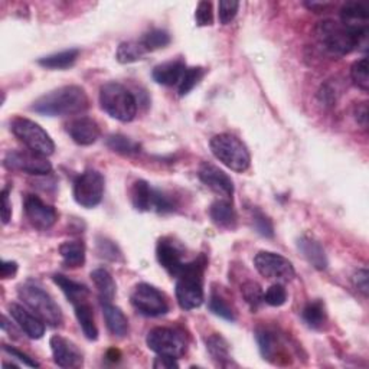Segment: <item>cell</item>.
<instances>
[{
	"instance_id": "f907efd6",
	"label": "cell",
	"mask_w": 369,
	"mask_h": 369,
	"mask_svg": "<svg viewBox=\"0 0 369 369\" xmlns=\"http://www.w3.org/2000/svg\"><path fill=\"white\" fill-rule=\"evenodd\" d=\"M18 271V264L15 261H2L0 265V274H2V279H11Z\"/></svg>"
},
{
	"instance_id": "d4e9b609",
	"label": "cell",
	"mask_w": 369,
	"mask_h": 369,
	"mask_svg": "<svg viewBox=\"0 0 369 369\" xmlns=\"http://www.w3.org/2000/svg\"><path fill=\"white\" fill-rule=\"evenodd\" d=\"M54 282L61 290H63V293L67 296V299L71 301L73 306L81 301H87L89 297V290L87 289V286L77 283L63 274H55Z\"/></svg>"
},
{
	"instance_id": "836d02e7",
	"label": "cell",
	"mask_w": 369,
	"mask_h": 369,
	"mask_svg": "<svg viewBox=\"0 0 369 369\" xmlns=\"http://www.w3.org/2000/svg\"><path fill=\"white\" fill-rule=\"evenodd\" d=\"M106 144L108 149H111L115 153H120V155L125 156H132L137 155L140 151V144L136 143L135 140L123 136V135H111L107 137Z\"/></svg>"
},
{
	"instance_id": "3957f363",
	"label": "cell",
	"mask_w": 369,
	"mask_h": 369,
	"mask_svg": "<svg viewBox=\"0 0 369 369\" xmlns=\"http://www.w3.org/2000/svg\"><path fill=\"white\" fill-rule=\"evenodd\" d=\"M206 258L199 256L191 263H187L177 275L176 299L183 311H194L204 303V271Z\"/></svg>"
},
{
	"instance_id": "9a60e30c",
	"label": "cell",
	"mask_w": 369,
	"mask_h": 369,
	"mask_svg": "<svg viewBox=\"0 0 369 369\" xmlns=\"http://www.w3.org/2000/svg\"><path fill=\"white\" fill-rule=\"evenodd\" d=\"M198 176L205 187H208L215 194H218L227 199H230L234 195V183L231 177L215 165L208 162L202 163L198 170Z\"/></svg>"
},
{
	"instance_id": "2e32d148",
	"label": "cell",
	"mask_w": 369,
	"mask_h": 369,
	"mask_svg": "<svg viewBox=\"0 0 369 369\" xmlns=\"http://www.w3.org/2000/svg\"><path fill=\"white\" fill-rule=\"evenodd\" d=\"M49 346L52 351L54 362L61 368H80L82 366V354L68 341L67 337L55 334L51 337Z\"/></svg>"
},
{
	"instance_id": "7bdbcfd3",
	"label": "cell",
	"mask_w": 369,
	"mask_h": 369,
	"mask_svg": "<svg viewBox=\"0 0 369 369\" xmlns=\"http://www.w3.org/2000/svg\"><path fill=\"white\" fill-rule=\"evenodd\" d=\"M195 20L198 26H211L213 23V11L211 2H199L195 11Z\"/></svg>"
},
{
	"instance_id": "7c38bea8",
	"label": "cell",
	"mask_w": 369,
	"mask_h": 369,
	"mask_svg": "<svg viewBox=\"0 0 369 369\" xmlns=\"http://www.w3.org/2000/svg\"><path fill=\"white\" fill-rule=\"evenodd\" d=\"M254 265L263 277L270 280L290 282L296 275L292 261L280 254L270 251H260L254 258Z\"/></svg>"
},
{
	"instance_id": "5bb4252c",
	"label": "cell",
	"mask_w": 369,
	"mask_h": 369,
	"mask_svg": "<svg viewBox=\"0 0 369 369\" xmlns=\"http://www.w3.org/2000/svg\"><path fill=\"white\" fill-rule=\"evenodd\" d=\"M25 213L29 223L32 224L35 228L45 231L49 230L56 223V211L51 205L45 204L39 196L37 195H27L25 198Z\"/></svg>"
},
{
	"instance_id": "b9f144b4",
	"label": "cell",
	"mask_w": 369,
	"mask_h": 369,
	"mask_svg": "<svg viewBox=\"0 0 369 369\" xmlns=\"http://www.w3.org/2000/svg\"><path fill=\"white\" fill-rule=\"evenodd\" d=\"M253 224H254V228L257 230V232L265 238H271L274 237V227L271 224V221L265 217V215L256 209L254 211V215H253Z\"/></svg>"
},
{
	"instance_id": "1f68e13d",
	"label": "cell",
	"mask_w": 369,
	"mask_h": 369,
	"mask_svg": "<svg viewBox=\"0 0 369 369\" xmlns=\"http://www.w3.org/2000/svg\"><path fill=\"white\" fill-rule=\"evenodd\" d=\"M257 342H258V348L264 359L273 362V359L279 355V351H277V348H279V339H277V334L273 330L265 329V327L258 329Z\"/></svg>"
},
{
	"instance_id": "d6a6232c",
	"label": "cell",
	"mask_w": 369,
	"mask_h": 369,
	"mask_svg": "<svg viewBox=\"0 0 369 369\" xmlns=\"http://www.w3.org/2000/svg\"><path fill=\"white\" fill-rule=\"evenodd\" d=\"M147 54L142 42H123L118 45L115 58L120 64H133L143 59Z\"/></svg>"
},
{
	"instance_id": "ba28073f",
	"label": "cell",
	"mask_w": 369,
	"mask_h": 369,
	"mask_svg": "<svg viewBox=\"0 0 369 369\" xmlns=\"http://www.w3.org/2000/svg\"><path fill=\"white\" fill-rule=\"evenodd\" d=\"M146 344L150 351L162 356L179 359L188 349L184 333L172 327H155L147 333Z\"/></svg>"
},
{
	"instance_id": "7402d4cb",
	"label": "cell",
	"mask_w": 369,
	"mask_h": 369,
	"mask_svg": "<svg viewBox=\"0 0 369 369\" xmlns=\"http://www.w3.org/2000/svg\"><path fill=\"white\" fill-rule=\"evenodd\" d=\"M209 217L215 225L221 228H235L237 213L230 199L215 201L209 208Z\"/></svg>"
},
{
	"instance_id": "c3c4849f",
	"label": "cell",
	"mask_w": 369,
	"mask_h": 369,
	"mask_svg": "<svg viewBox=\"0 0 369 369\" xmlns=\"http://www.w3.org/2000/svg\"><path fill=\"white\" fill-rule=\"evenodd\" d=\"M355 120L361 127L366 129L368 127V103H361L355 107Z\"/></svg>"
},
{
	"instance_id": "d590c367",
	"label": "cell",
	"mask_w": 369,
	"mask_h": 369,
	"mask_svg": "<svg viewBox=\"0 0 369 369\" xmlns=\"http://www.w3.org/2000/svg\"><path fill=\"white\" fill-rule=\"evenodd\" d=\"M142 45L146 48L147 52L150 51H156L168 46L170 44V35L166 32V30L162 29H151L150 32H147L142 38Z\"/></svg>"
},
{
	"instance_id": "83f0119b",
	"label": "cell",
	"mask_w": 369,
	"mask_h": 369,
	"mask_svg": "<svg viewBox=\"0 0 369 369\" xmlns=\"http://www.w3.org/2000/svg\"><path fill=\"white\" fill-rule=\"evenodd\" d=\"M206 349L212 358V361L218 366L228 368L232 366V358L230 354V346L227 341L220 334H212L206 339Z\"/></svg>"
},
{
	"instance_id": "bcb514c9",
	"label": "cell",
	"mask_w": 369,
	"mask_h": 369,
	"mask_svg": "<svg viewBox=\"0 0 369 369\" xmlns=\"http://www.w3.org/2000/svg\"><path fill=\"white\" fill-rule=\"evenodd\" d=\"M368 275H369L368 270L366 268H361L352 277V283H354L355 289L358 292H361L365 297L368 296V289H369V286H368Z\"/></svg>"
},
{
	"instance_id": "ffe728a7",
	"label": "cell",
	"mask_w": 369,
	"mask_h": 369,
	"mask_svg": "<svg viewBox=\"0 0 369 369\" xmlns=\"http://www.w3.org/2000/svg\"><path fill=\"white\" fill-rule=\"evenodd\" d=\"M297 249L301 256L309 261L316 270H326L327 268V257L322 245L309 237H301L297 241Z\"/></svg>"
},
{
	"instance_id": "8992f818",
	"label": "cell",
	"mask_w": 369,
	"mask_h": 369,
	"mask_svg": "<svg viewBox=\"0 0 369 369\" xmlns=\"http://www.w3.org/2000/svg\"><path fill=\"white\" fill-rule=\"evenodd\" d=\"M209 147L212 155L228 169L242 173L251 165L250 151L237 136L230 133L217 135L211 139Z\"/></svg>"
},
{
	"instance_id": "4fadbf2b",
	"label": "cell",
	"mask_w": 369,
	"mask_h": 369,
	"mask_svg": "<svg viewBox=\"0 0 369 369\" xmlns=\"http://www.w3.org/2000/svg\"><path fill=\"white\" fill-rule=\"evenodd\" d=\"M5 166L11 170L27 175H48L52 170L46 156L38 155L32 150H12L5 158Z\"/></svg>"
},
{
	"instance_id": "30bf717a",
	"label": "cell",
	"mask_w": 369,
	"mask_h": 369,
	"mask_svg": "<svg viewBox=\"0 0 369 369\" xmlns=\"http://www.w3.org/2000/svg\"><path fill=\"white\" fill-rule=\"evenodd\" d=\"M130 301L140 315L147 318H159L169 312L166 297L156 287L147 283H140L135 287Z\"/></svg>"
},
{
	"instance_id": "8fae6325",
	"label": "cell",
	"mask_w": 369,
	"mask_h": 369,
	"mask_svg": "<svg viewBox=\"0 0 369 369\" xmlns=\"http://www.w3.org/2000/svg\"><path fill=\"white\" fill-rule=\"evenodd\" d=\"M104 176L97 170H85L74 182V199L84 208L100 205L104 195Z\"/></svg>"
},
{
	"instance_id": "ac0fdd59",
	"label": "cell",
	"mask_w": 369,
	"mask_h": 369,
	"mask_svg": "<svg viewBox=\"0 0 369 369\" xmlns=\"http://www.w3.org/2000/svg\"><path fill=\"white\" fill-rule=\"evenodd\" d=\"M156 257L159 264L172 275L177 277L184 264L182 260V251L177 247V244L170 238H161L156 247Z\"/></svg>"
},
{
	"instance_id": "60d3db41",
	"label": "cell",
	"mask_w": 369,
	"mask_h": 369,
	"mask_svg": "<svg viewBox=\"0 0 369 369\" xmlns=\"http://www.w3.org/2000/svg\"><path fill=\"white\" fill-rule=\"evenodd\" d=\"M239 9V4L234 2V0H221L218 5V18L221 25H230Z\"/></svg>"
},
{
	"instance_id": "5b68a950",
	"label": "cell",
	"mask_w": 369,
	"mask_h": 369,
	"mask_svg": "<svg viewBox=\"0 0 369 369\" xmlns=\"http://www.w3.org/2000/svg\"><path fill=\"white\" fill-rule=\"evenodd\" d=\"M101 108L121 123H130L137 114V100L132 92L120 82H107L100 88Z\"/></svg>"
},
{
	"instance_id": "74e56055",
	"label": "cell",
	"mask_w": 369,
	"mask_h": 369,
	"mask_svg": "<svg viewBox=\"0 0 369 369\" xmlns=\"http://www.w3.org/2000/svg\"><path fill=\"white\" fill-rule=\"evenodd\" d=\"M209 311L213 313V315H217L228 322H234L235 320V315L232 312L231 307L228 306V303L217 293H212L211 297H209Z\"/></svg>"
},
{
	"instance_id": "7a4b0ae2",
	"label": "cell",
	"mask_w": 369,
	"mask_h": 369,
	"mask_svg": "<svg viewBox=\"0 0 369 369\" xmlns=\"http://www.w3.org/2000/svg\"><path fill=\"white\" fill-rule=\"evenodd\" d=\"M88 107L89 100L84 88L78 85H65L38 99L34 103L32 110L48 117H64L81 114L87 111Z\"/></svg>"
},
{
	"instance_id": "816d5d0a",
	"label": "cell",
	"mask_w": 369,
	"mask_h": 369,
	"mask_svg": "<svg viewBox=\"0 0 369 369\" xmlns=\"http://www.w3.org/2000/svg\"><path fill=\"white\" fill-rule=\"evenodd\" d=\"M110 352L113 354V356H111L110 354H107V358H110L111 361H118V358H120V352H118V351H115V349H111Z\"/></svg>"
},
{
	"instance_id": "277c9868",
	"label": "cell",
	"mask_w": 369,
	"mask_h": 369,
	"mask_svg": "<svg viewBox=\"0 0 369 369\" xmlns=\"http://www.w3.org/2000/svg\"><path fill=\"white\" fill-rule=\"evenodd\" d=\"M18 296L30 312H34L45 325L61 326L64 318L61 307L38 283L29 280L19 286Z\"/></svg>"
},
{
	"instance_id": "8d00e7d4",
	"label": "cell",
	"mask_w": 369,
	"mask_h": 369,
	"mask_svg": "<svg viewBox=\"0 0 369 369\" xmlns=\"http://www.w3.org/2000/svg\"><path fill=\"white\" fill-rule=\"evenodd\" d=\"M241 293L244 300L247 301L250 309L256 312L258 307L264 303V293L261 290V286L256 282H247L241 287Z\"/></svg>"
},
{
	"instance_id": "e575fe53",
	"label": "cell",
	"mask_w": 369,
	"mask_h": 369,
	"mask_svg": "<svg viewBox=\"0 0 369 369\" xmlns=\"http://www.w3.org/2000/svg\"><path fill=\"white\" fill-rule=\"evenodd\" d=\"M205 75V70L202 67H192V68H187L182 75V80L177 85V92L180 97H184L187 94L199 84V81L204 78Z\"/></svg>"
},
{
	"instance_id": "ab89813d",
	"label": "cell",
	"mask_w": 369,
	"mask_h": 369,
	"mask_svg": "<svg viewBox=\"0 0 369 369\" xmlns=\"http://www.w3.org/2000/svg\"><path fill=\"white\" fill-rule=\"evenodd\" d=\"M287 301V292L283 284L275 283L264 293V303L273 307H280Z\"/></svg>"
},
{
	"instance_id": "7dc6e473",
	"label": "cell",
	"mask_w": 369,
	"mask_h": 369,
	"mask_svg": "<svg viewBox=\"0 0 369 369\" xmlns=\"http://www.w3.org/2000/svg\"><path fill=\"white\" fill-rule=\"evenodd\" d=\"M12 218V205L9 201V188L2 191V223L6 225Z\"/></svg>"
},
{
	"instance_id": "6da1fadb",
	"label": "cell",
	"mask_w": 369,
	"mask_h": 369,
	"mask_svg": "<svg viewBox=\"0 0 369 369\" xmlns=\"http://www.w3.org/2000/svg\"><path fill=\"white\" fill-rule=\"evenodd\" d=\"M315 37L330 55L345 56L366 42L368 30H355L341 20L326 19L315 26Z\"/></svg>"
},
{
	"instance_id": "cb8c5ba5",
	"label": "cell",
	"mask_w": 369,
	"mask_h": 369,
	"mask_svg": "<svg viewBox=\"0 0 369 369\" xmlns=\"http://www.w3.org/2000/svg\"><path fill=\"white\" fill-rule=\"evenodd\" d=\"M75 309V316L77 320L85 334L88 341H97L99 339V329L94 320V312H92V307L89 301H81L74 306Z\"/></svg>"
},
{
	"instance_id": "d6986e66",
	"label": "cell",
	"mask_w": 369,
	"mask_h": 369,
	"mask_svg": "<svg viewBox=\"0 0 369 369\" xmlns=\"http://www.w3.org/2000/svg\"><path fill=\"white\" fill-rule=\"evenodd\" d=\"M9 313L12 319L18 323V326L22 329V332L30 337V339H41L45 333V323L34 313L29 312L20 304L12 303L9 306Z\"/></svg>"
},
{
	"instance_id": "44dd1931",
	"label": "cell",
	"mask_w": 369,
	"mask_h": 369,
	"mask_svg": "<svg viewBox=\"0 0 369 369\" xmlns=\"http://www.w3.org/2000/svg\"><path fill=\"white\" fill-rule=\"evenodd\" d=\"M184 70H187V65H184L183 61L180 59L169 61V63L155 67V70L151 73V77L161 85L173 87V85H179Z\"/></svg>"
},
{
	"instance_id": "f6af8a7d",
	"label": "cell",
	"mask_w": 369,
	"mask_h": 369,
	"mask_svg": "<svg viewBox=\"0 0 369 369\" xmlns=\"http://www.w3.org/2000/svg\"><path fill=\"white\" fill-rule=\"evenodd\" d=\"M4 351H5L8 355H11L12 358H15V359H18L19 362H22L25 366H29V368H38V366H39V363H38L35 359L27 356L26 354L20 352L19 349H16V348H13V346L4 345Z\"/></svg>"
},
{
	"instance_id": "f35d334b",
	"label": "cell",
	"mask_w": 369,
	"mask_h": 369,
	"mask_svg": "<svg viewBox=\"0 0 369 369\" xmlns=\"http://www.w3.org/2000/svg\"><path fill=\"white\" fill-rule=\"evenodd\" d=\"M351 78L354 84L362 91L369 89V77H368V59L362 58L352 65Z\"/></svg>"
},
{
	"instance_id": "4316f807",
	"label": "cell",
	"mask_w": 369,
	"mask_h": 369,
	"mask_svg": "<svg viewBox=\"0 0 369 369\" xmlns=\"http://www.w3.org/2000/svg\"><path fill=\"white\" fill-rule=\"evenodd\" d=\"M91 280L97 289L101 303H113L117 292L113 275L104 268H97L91 273Z\"/></svg>"
},
{
	"instance_id": "681fc988",
	"label": "cell",
	"mask_w": 369,
	"mask_h": 369,
	"mask_svg": "<svg viewBox=\"0 0 369 369\" xmlns=\"http://www.w3.org/2000/svg\"><path fill=\"white\" fill-rule=\"evenodd\" d=\"M153 368H156V369H172V368H179V363L176 362L175 358L159 355V358H156L155 362H153Z\"/></svg>"
},
{
	"instance_id": "484cf974",
	"label": "cell",
	"mask_w": 369,
	"mask_h": 369,
	"mask_svg": "<svg viewBox=\"0 0 369 369\" xmlns=\"http://www.w3.org/2000/svg\"><path fill=\"white\" fill-rule=\"evenodd\" d=\"M341 22L355 30H368V12L358 2H348L341 9Z\"/></svg>"
},
{
	"instance_id": "603a6c76",
	"label": "cell",
	"mask_w": 369,
	"mask_h": 369,
	"mask_svg": "<svg viewBox=\"0 0 369 369\" xmlns=\"http://www.w3.org/2000/svg\"><path fill=\"white\" fill-rule=\"evenodd\" d=\"M103 306V315L106 319V325L107 329L118 337L126 336L129 332V320L126 318V315L121 312V309H118L117 306H114L113 303H101Z\"/></svg>"
},
{
	"instance_id": "ee69618b",
	"label": "cell",
	"mask_w": 369,
	"mask_h": 369,
	"mask_svg": "<svg viewBox=\"0 0 369 369\" xmlns=\"http://www.w3.org/2000/svg\"><path fill=\"white\" fill-rule=\"evenodd\" d=\"M97 247H99V254L104 258H108L111 261H117V258L120 257V251L117 249V245H114L108 239H99Z\"/></svg>"
},
{
	"instance_id": "f1b7e54d",
	"label": "cell",
	"mask_w": 369,
	"mask_h": 369,
	"mask_svg": "<svg viewBox=\"0 0 369 369\" xmlns=\"http://www.w3.org/2000/svg\"><path fill=\"white\" fill-rule=\"evenodd\" d=\"M78 55H80V49L71 48L44 56L38 61V64L46 70H67L75 64Z\"/></svg>"
},
{
	"instance_id": "52a82bcc",
	"label": "cell",
	"mask_w": 369,
	"mask_h": 369,
	"mask_svg": "<svg viewBox=\"0 0 369 369\" xmlns=\"http://www.w3.org/2000/svg\"><path fill=\"white\" fill-rule=\"evenodd\" d=\"M11 129L13 135L29 149L38 155L42 156H51L55 151V143L51 139V136L38 125V123L16 117L11 123Z\"/></svg>"
},
{
	"instance_id": "9c48e42d",
	"label": "cell",
	"mask_w": 369,
	"mask_h": 369,
	"mask_svg": "<svg viewBox=\"0 0 369 369\" xmlns=\"http://www.w3.org/2000/svg\"><path fill=\"white\" fill-rule=\"evenodd\" d=\"M130 199L137 211L149 212L156 211L159 213L172 212L175 205L172 199L162 191L151 188L146 180H136L130 189Z\"/></svg>"
},
{
	"instance_id": "f546056e",
	"label": "cell",
	"mask_w": 369,
	"mask_h": 369,
	"mask_svg": "<svg viewBox=\"0 0 369 369\" xmlns=\"http://www.w3.org/2000/svg\"><path fill=\"white\" fill-rule=\"evenodd\" d=\"M59 254L65 267L78 268L85 263V245L81 241H65L61 244Z\"/></svg>"
},
{
	"instance_id": "e0dca14e",
	"label": "cell",
	"mask_w": 369,
	"mask_h": 369,
	"mask_svg": "<svg viewBox=\"0 0 369 369\" xmlns=\"http://www.w3.org/2000/svg\"><path fill=\"white\" fill-rule=\"evenodd\" d=\"M67 133L80 146L94 144L101 136L99 123L89 117H78L71 120L67 125Z\"/></svg>"
},
{
	"instance_id": "4dcf8cb0",
	"label": "cell",
	"mask_w": 369,
	"mask_h": 369,
	"mask_svg": "<svg viewBox=\"0 0 369 369\" xmlns=\"http://www.w3.org/2000/svg\"><path fill=\"white\" fill-rule=\"evenodd\" d=\"M304 323L312 329H320L326 323V309L320 300L307 303L301 312Z\"/></svg>"
}]
</instances>
